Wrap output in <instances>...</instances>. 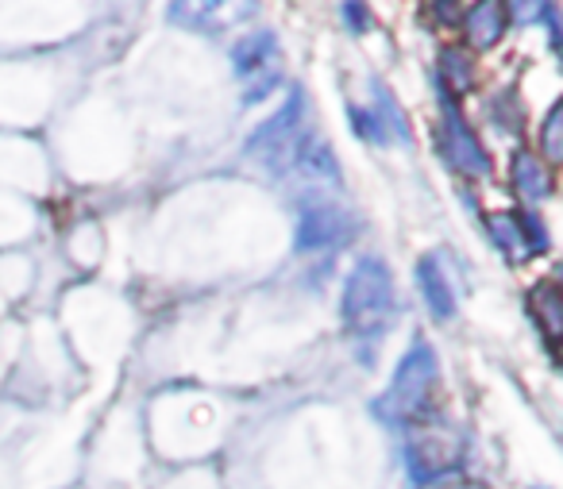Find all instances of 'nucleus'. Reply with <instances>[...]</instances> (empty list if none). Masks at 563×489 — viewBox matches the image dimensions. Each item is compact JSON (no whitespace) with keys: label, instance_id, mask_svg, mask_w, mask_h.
Instances as JSON below:
<instances>
[{"label":"nucleus","instance_id":"6e6552de","mask_svg":"<svg viewBox=\"0 0 563 489\" xmlns=\"http://www.w3.org/2000/svg\"><path fill=\"white\" fill-rule=\"evenodd\" d=\"M417 281H421L424 289V301H429V312L437 320H448L455 312V289L452 281H448V270L444 263H440V255H424L421 263H417Z\"/></svg>","mask_w":563,"mask_h":489},{"label":"nucleus","instance_id":"0eeeda50","mask_svg":"<svg viewBox=\"0 0 563 489\" xmlns=\"http://www.w3.org/2000/svg\"><path fill=\"white\" fill-rule=\"evenodd\" d=\"M347 216L336 204H306L301 209V224H298V247L313 251V247H329L344 235Z\"/></svg>","mask_w":563,"mask_h":489},{"label":"nucleus","instance_id":"2eb2a0df","mask_svg":"<svg viewBox=\"0 0 563 489\" xmlns=\"http://www.w3.org/2000/svg\"><path fill=\"white\" fill-rule=\"evenodd\" d=\"M452 489H475V486H452Z\"/></svg>","mask_w":563,"mask_h":489},{"label":"nucleus","instance_id":"20e7f679","mask_svg":"<svg viewBox=\"0 0 563 489\" xmlns=\"http://www.w3.org/2000/svg\"><path fill=\"white\" fill-rule=\"evenodd\" d=\"M232 58H235V70H240V78L243 81H255V101L266 93V89L278 81V43H274V35L271 32H255V35H247L243 43H235V51H232Z\"/></svg>","mask_w":563,"mask_h":489},{"label":"nucleus","instance_id":"4468645a","mask_svg":"<svg viewBox=\"0 0 563 489\" xmlns=\"http://www.w3.org/2000/svg\"><path fill=\"white\" fill-rule=\"evenodd\" d=\"M344 16H352L355 20V32H367V9H360V4H347L344 9Z\"/></svg>","mask_w":563,"mask_h":489},{"label":"nucleus","instance_id":"9b49d317","mask_svg":"<svg viewBox=\"0 0 563 489\" xmlns=\"http://www.w3.org/2000/svg\"><path fill=\"white\" fill-rule=\"evenodd\" d=\"M514 186L529 201H544L552 193V178H548V170L540 166V158L532 151H517L514 155Z\"/></svg>","mask_w":563,"mask_h":489},{"label":"nucleus","instance_id":"f03ea898","mask_svg":"<svg viewBox=\"0 0 563 489\" xmlns=\"http://www.w3.org/2000/svg\"><path fill=\"white\" fill-rule=\"evenodd\" d=\"M394 312V281L386 263L360 258L344 281V324L355 340H375L386 332Z\"/></svg>","mask_w":563,"mask_h":489},{"label":"nucleus","instance_id":"9d476101","mask_svg":"<svg viewBox=\"0 0 563 489\" xmlns=\"http://www.w3.org/2000/svg\"><path fill=\"white\" fill-rule=\"evenodd\" d=\"M463 27H467L475 47H494V43L501 40V32H506V9L494 4V0H483V4H475V9L463 16Z\"/></svg>","mask_w":563,"mask_h":489},{"label":"nucleus","instance_id":"423d86ee","mask_svg":"<svg viewBox=\"0 0 563 489\" xmlns=\"http://www.w3.org/2000/svg\"><path fill=\"white\" fill-rule=\"evenodd\" d=\"M490 235L498 247L514 251V255H529V251H544V227L532 216H517V212H501V216H490Z\"/></svg>","mask_w":563,"mask_h":489},{"label":"nucleus","instance_id":"1a4fd4ad","mask_svg":"<svg viewBox=\"0 0 563 489\" xmlns=\"http://www.w3.org/2000/svg\"><path fill=\"white\" fill-rule=\"evenodd\" d=\"M529 312L537 316V324H540V332L548 335V343H555V335H560V327H563V297H560V286H555V281H540V286H532Z\"/></svg>","mask_w":563,"mask_h":489},{"label":"nucleus","instance_id":"ddd939ff","mask_svg":"<svg viewBox=\"0 0 563 489\" xmlns=\"http://www.w3.org/2000/svg\"><path fill=\"white\" fill-rule=\"evenodd\" d=\"M540 147H544V155L552 158V163L563 155V109H560V104H555V109L548 112L544 132H540Z\"/></svg>","mask_w":563,"mask_h":489},{"label":"nucleus","instance_id":"f257e3e1","mask_svg":"<svg viewBox=\"0 0 563 489\" xmlns=\"http://www.w3.org/2000/svg\"><path fill=\"white\" fill-rule=\"evenodd\" d=\"M437 381H440V366H437V355H432L429 343H417L406 358H401L398 374L390 378L386 393L378 397L375 412L378 420L386 424H417L424 420L432 404V393H437Z\"/></svg>","mask_w":563,"mask_h":489},{"label":"nucleus","instance_id":"7ed1b4c3","mask_svg":"<svg viewBox=\"0 0 563 489\" xmlns=\"http://www.w3.org/2000/svg\"><path fill=\"white\" fill-rule=\"evenodd\" d=\"M409 443H406V470L417 486L440 481L460 466L463 458V440L460 432H452L448 424H432V420H417L409 424Z\"/></svg>","mask_w":563,"mask_h":489},{"label":"nucleus","instance_id":"f8f14e48","mask_svg":"<svg viewBox=\"0 0 563 489\" xmlns=\"http://www.w3.org/2000/svg\"><path fill=\"white\" fill-rule=\"evenodd\" d=\"M440 78H444V86H452L455 93L471 89V58L463 55V51H444V58H440Z\"/></svg>","mask_w":563,"mask_h":489},{"label":"nucleus","instance_id":"39448f33","mask_svg":"<svg viewBox=\"0 0 563 489\" xmlns=\"http://www.w3.org/2000/svg\"><path fill=\"white\" fill-rule=\"evenodd\" d=\"M440 155L463 174H486L490 170V158H486L478 135L463 124V116L455 109H448L444 124H440Z\"/></svg>","mask_w":563,"mask_h":489}]
</instances>
